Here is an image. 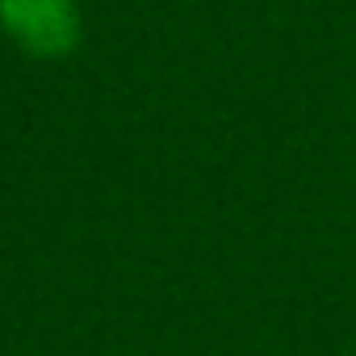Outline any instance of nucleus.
<instances>
[{"instance_id":"f257e3e1","label":"nucleus","mask_w":356,"mask_h":356,"mask_svg":"<svg viewBox=\"0 0 356 356\" xmlns=\"http://www.w3.org/2000/svg\"><path fill=\"white\" fill-rule=\"evenodd\" d=\"M0 26L22 51L42 59L67 55L80 42V13L72 0H0Z\"/></svg>"}]
</instances>
